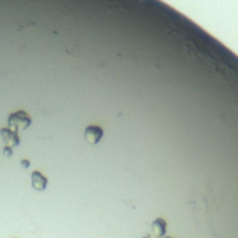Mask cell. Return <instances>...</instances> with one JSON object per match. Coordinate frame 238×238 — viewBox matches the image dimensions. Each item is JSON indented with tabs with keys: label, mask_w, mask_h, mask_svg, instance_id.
Segmentation results:
<instances>
[{
	"label": "cell",
	"mask_w": 238,
	"mask_h": 238,
	"mask_svg": "<svg viewBox=\"0 0 238 238\" xmlns=\"http://www.w3.org/2000/svg\"><path fill=\"white\" fill-rule=\"evenodd\" d=\"M85 139L88 141L89 143H98L103 137V130L100 127H96V125H91L85 130Z\"/></svg>",
	"instance_id": "1"
},
{
	"label": "cell",
	"mask_w": 238,
	"mask_h": 238,
	"mask_svg": "<svg viewBox=\"0 0 238 238\" xmlns=\"http://www.w3.org/2000/svg\"><path fill=\"white\" fill-rule=\"evenodd\" d=\"M47 185V180L39 171H34L32 173V187L38 191H42V189L46 188Z\"/></svg>",
	"instance_id": "2"
},
{
	"label": "cell",
	"mask_w": 238,
	"mask_h": 238,
	"mask_svg": "<svg viewBox=\"0 0 238 238\" xmlns=\"http://www.w3.org/2000/svg\"><path fill=\"white\" fill-rule=\"evenodd\" d=\"M23 166H24V167H28V166H29V161H28V160H24V161H23Z\"/></svg>",
	"instance_id": "3"
}]
</instances>
